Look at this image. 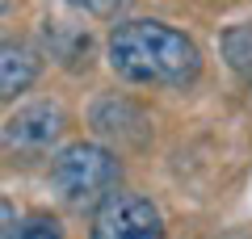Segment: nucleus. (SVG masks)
Segmentation results:
<instances>
[{"mask_svg": "<svg viewBox=\"0 0 252 239\" xmlns=\"http://www.w3.org/2000/svg\"><path fill=\"white\" fill-rule=\"evenodd\" d=\"M105 63L122 84L185 92L202 80V46L160 17H122L105 38Z\"/></svg>", "mask_w": 252, "mask_h": 239, "instance_id": "1", "label": "nucleus"}, {"mask_svg": "<svg viewBox=\"0 0 252 239\" xmlns=\"http://www.w3.org/2000/svg\"><path fill=\"white\" fill-rule=\"evenodd\" d=\"M46 180H51V193L67 210H89L93 214L122 185V155L114 147H105V143H97V139L63 143L51 155Z\"/></svg>", "mask_w": 252, "mask_h": 239, "instance_id": "2", "label": "nucleus"}, {"mask_svg": "<svg viewBox=\"0 0 252 239\" xmlns=\"http://www.w3.org/2000/svg\"><path fill=\"white\" fill-rule=\"evenodd\" d=\"M63 134H67V114H63L59 101H30L4 118L0 147L13 159H42L59 151Z\"/></svg>", "mask_w": 252, "mask_h": 239, "instance_id": "3", "label": "nucleus"}, {"mask_svg": "<svg viewBox=\"0 0 252 239\" xmlns=\"http://www.w3.org/2000/svg\"><path fill=\"white\" fill-rule=\"evenodd\" d=\"M89 239H164V214L147 193L118 189L93 210Z\"/></svg>", "mask_w": 252, "mask_h": 239, "instance_id": "4", "label": "nucleus"}, {"mask_svg": "<svg viewBox=\"0 0 252 239\" xmlns=\"http://www.w3.org/2000/svg\"><path fill=\"white\" fill-rule=\"evenodd\" d=\"M89 122L105 143H118V147H143L147 134H152V122H147L143 105H135L130 97H101L93 105Z\"/></svg>", "mask_w": 252, "mask_h": 239, "instance_id": "5", "label": "nucleus"}, {"mask_svg": "<svg viewBox=\"0 0 252 239\" xmlns=\"http://www.w3.org/2000/svg\"><path fill=\"white\" fill-rule=\"evenodd\" d=\"M46 55L30 38H0V105H13L42 76Z\"/></svg>", "mask_w": 252, "mask_h": 239, "instance_id": "6", "label": "nucleus"}, {"mask_svg": "<svg viewBox=\"0 0 252 239\" xmlns=\"http://www.w3.org/2000/svg\"><path fill=\"white\" fill-rule=\"evenodd\" d=\"M42 46L51 51V59L67 71H89L93 67V55H97V42L84 26L67 17H46L42 21Z\"/></svg>", "mask_w": 252, "mask_h": 239, "instance_id": "7", "label": "nucleus"}, {"mask_svg": "<svg viewBox=\"0 0 252 239\" xmlns=\"http://www.w3.org/2000/svg\"><path fill=\"white\" fill-rule=\"evenodd\" d=\"M219 51H223V63H227V67H231L244 84H252V21H240V26L223 30Z\"/></svg>", "mask_w": 252, "mask_h": 239, "instance_id": "8", "label": "nucleus"}, {"mask_svg": "<svg viewBox=\"0 0 252 239\" xmlns=\"http://www.w3.org/2000/svg\"><path fill=\"white\" fill-rule=\"evenodd\" d=\"M13 239H63V222H59V214H51V210H30V214L17 218Z\"/></svg>", "mask_w": 252, "mask_h": 239, "instance_id": "9", "label": "nucleus"}, {"mask_svg": "<svg viewBox=\"0 0 252 239\" xmlns=\"http://www.w3.org/2000/svg\"><path fill=\"white\" fill-rule=\"evenodd\" d=\"M76 13L84 17H97V21H122V13L130 9V0H67Z\"/></svg>", "mask_w": 252, "mask_h": 239, "instance_id": "10", "label": "nucleus"}, {"mask_svg": "<svg viewBox=\"0 0 252 239\" xmlns=\"http://www.w3.org/2000/svg\"><path fill=\"white\" fill-rule=\"evenodd\" d=\"M13 231H17V206L0 193V239H13Z\"/></svg>", "mask_w": 252, "mask_h": 239, "instance_id": "11", "label": "nucleus"}]
</instances>
